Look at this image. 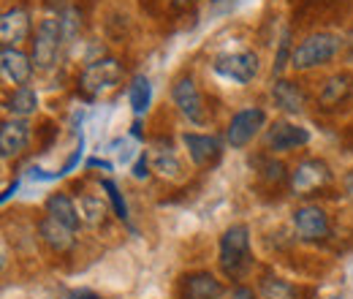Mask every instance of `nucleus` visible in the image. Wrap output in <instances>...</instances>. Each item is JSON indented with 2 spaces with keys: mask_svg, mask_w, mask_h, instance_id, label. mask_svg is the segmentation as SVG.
<instances>
[{
  "mask_svg": "<svg viewBox=\"0 0 353 299\" xmlns=\"http://www.w3.org/2000/svg\"><path fill=\"white\" fill-rule=\"evenodd\" d=\"M223 283L212 272H193L182 283V299H221Z\"/></svg>",
  "mask_w": 353,
  "mask_h": 299,
  "instance_id": "obj_16",
  "label": "nucleus"
},
{
  "mask_svg": "<svg viewBox=\"0 0 353 299\" xmlns=\"http://www.w3.org/2000/svg\"><path fill=\"white\" fill-rule=\"evenodd\" d=\"M101 191H106V199L112 202V207H114V215H117L120 220H128V204H125V199H123L120 188H117L112 180H103V182H101Z\"/></svg>",
  "mask_w": 353,
  "mask_h": 299,
  "instance_id": "obj_23",
  "label": "nucleus"
},
{
  "mask_svg": "<svg viewBox=\"0 0 353 299\" xmlns=\"http://www.w3.org/2000/svg\"><path fill=\"white\" fill-rule=\"evenodd\" d=\"M250 267V229L236 223L221 237V269L225 278H242Z\"/></svg>",
  "mask_w": 353,
  "mask_h": 299,
  "instance_id": "obj_1",
  "label": "nucleus"
},
{
  "mask_svg": "<svg viewBox=\"0 0 353 299\" xmlns=\"http://www.w3.org/2000/svg\"><path fill=\"white\" fill-rule=\"evenodd\" d=\"M36 106H39V95H36V90L28 85L17 87L11 95H8V101H6V109L14 115V117H30L33 112H36Z\"/></svg>",
  "mask_w": 353,
  "mask_h": 299,
  "instance_id": "obj_20",
  "label": "nucleus"
},
{
  "mask_svg": "<svg viewBox=\"0 0 353 299\" xmlns=\"http://www.w3.org/2000/svg\"><path fill=\"white\" fill-rule=\"evenodd\" d=\"M0 68H3V77H6L11 85L22 87L30 82L33 57L25 55V52L17 49V46H3V52H0Z\"/></svg>",
  "mask_w": 353,
  "mask_h": 299,
  "instance_id": "obj_13",
  "label": "nucleus"
},
{
  "mask_svg": "<svg viewBox=\"0 0 353 299\" xmlns=\"http://www.w3.org/2000/svg\"><path fill=\"white\" fill-rule=\"evenodd\" d=\"M212 71L223 77V79H231V82H239V85H248L256 79L259 74V57L253 52H231V55H218L215 63H212Z\"/></svg>",
  "mask_w": 353,
  "mask_h": 299,
  "instance_id": "obj_6",
  "label": "nucleus"
},
{
  "mask_svg": "<svg viewBox=\"0 0 353 299\" xmlns=\"http://www.w3.org/2000/svg\"><path fill=\"white\" fill-rule=\"evenodd\" d=\"M28 36H30V14L25 8H8L0 19L3 46H19Z\"/></svg>",
  "mask_w": 353,
  "mask_h": 299,
  "instance_id": "obj_14",
  "label": "nucleus"
},
{
  "mask_svg": "<svg viewBox=\"0 0 353 299\" xmlns=\"http://www.w3.org/2000/svg\"><path fill=\"white\" fill-rule=\"evenodd\" d=\"M291 55H294V49H291V33L285 30L283 39H280V46H277V57H274V77L283 74L285 63H291Z\"/></svg>",
  "mask_w": 353,
  "mask_h": 299,
  "instance_id": "obj_25",
  "label": "nucleus"
},
{
  "mask_svg": "<svg viewBox=\"0 0 353 299\" xmlns=\"http://www.w3.org/2000/svg\"><path fill=\"white\" fill-rule=\"evenodd\" d=\"M176 3H190V0H176Z\"/></svg>",
  "mask_w": 353,
  "mask_h": 299,
  "instance_id": "obj_36",
  "label": "nucleus"
},
{
  "mask_svg": "<svg viewBox=\"0 0 353 299\" xmlns=\"http://www.w3.org/2000/svg\"><path fill=\"white\" fill-rule=\"evenodd\" d=\"M353 90V79L348 74H334V77H329L323 87H321V93H318V104L323 106V109H334V106H340L348 95H351Z\"/></svg>",
  "mask_w": 353,
  "mask_h": 299,
  "instance_id": "obj_19",
  "label": "nucleus"
},
{
  "mask_svg": "<svg viewBox=\"0 0 353 299\" xmlns=\"http://www.w3.org/2000/svg\"><path fill=\"white\" fill-rule=\"evenodd\" d=\"M17 188H19V182H17V180H14V185H8V188H6V193H3V204H6V202H8V199H11V193H14V191H17Z\"/></svg>",
  "mask_w": 353,
  "mask_h": 299,
  "instance_id": "obj_33",
  "label": "nucleus"
},
{
  "mask_svg": "<svg viewBox=\"0 0 353 299\" xmlns=\"http://www.w3.org/2000/svg\"><path fill=\"white\" fill-rule=\"evenodd\" d=\"M63 44H65V39H63L60 17L41 19V25H39V28H36V33H33V49H30V57H33L36 68L49 71V68L57 63Z\"/></svg>",
  "mask_w": 353,
  "mask_h": 299,
  "instance_id": "obj_4",
  "label": "nucleus"
},
{
  "mask_svg": "<svg viewBox=\"0 0 353 299\" xmlns=\"http://www.w3.org/2000/svg\"><path fill=\"white\" fill-rule=\"evenodd\" d=\"M30 123L22 117H11L0 126V153L3 158H17L28 144H30Z\"/></svg>",
  "mask_w": 353,
  "mask_h": 299,
  "instance_id": "obj_12",
  "label": "nucleus"
},
{
  "mask_svg": "<svg viewBox=\"0 0 353 299\" xmlns=\"http://www.w3.org/2000/svg\"><path fill=\"white\" fill-rule=\"evenodd\" d=\"M152 161H155V171H161V174H176L179 171V161H176L172 153H155L152 155Z\"/></svg>",
  "mask_w": 353,
  "mask_h": 299,
  "instance_id": "obj_26",
  "label": "nucleus"
},
{
  "mask_svg": "<svg viewBox=\"0 0 353 299\" xmlns=\"http://www.w3.org/2000/svg\"><path fill=\"white\" fill-rule=\"evenodd\" d=\"M329 182H332V171H329V166L323 161H318V158L302 161L296 169L291 171V180H288V185H291V191L296 196H310V193L326 188Z\"/></svg>",
  "mask_w": 353,
  "mask_h": 299,
  "instance_id": "obj_8",
  "label": "nucleus"
},
{
  "mask_svg": "<svg viewBox=\"0 0 353 299\" xmlns=\"http://www.w3.org/2000/svg\"><path fill=\"white\" fill-rule=\"evenodd\" d=\"M266 126V112L261 106H248V109H242V112H236L234 117H231V123H228V128H225V142L231 144V147H245V144H250L261 128Z\"/></svg>",
  "mask_w": 353,
  "mask_h": 299,
  "instance_id": "obj_5",
  "label": "nucleus"
},
{
  "mask_svg": "<svg viewBox=\"0 0 353 299\" xmlns=\"http://www.w3.org/2000/svg\"><path fill=\"white\" fill-rule=\"evenodd\" d=\"M261 291H264L266 299H294V289L280 278H264Z\"/></svg>",
  "mask_w": 353,
  "mask_h": 299,
  "instance_id": "obj_24",
  "label": "nucleus"
},
{
  "mask_svg": "<svg viewBox=\"0 0 353 299\" xmlns=\"http://www.w3.org/2000/svg\"><path fill=\"white\" fill-rule=\"evenodd\" d=\"M340 36L334 33H315L307 36L299 46H294V55H291V66L296 71H310V68H318V66H326L334 60V55L340 52Z\"/></svg>",
  "mask_w": 353,
  "mask_h": 299,
  "instance_id": "obj_2",
  "label": "nucleus"
},
{
  "mask_svg": "<svg viewBox=\"0 0 353 299\" xmlns=\"http://www.w3.org/2000/svg\"><path fill=\"white\" fill-rule=\"evenodd\" d=\"M291 223H294V231L299 234V240H305V242H323L332 234L329 215L323 213L321 207H315V204L296 207L294 215H291Z\"/></svg>",
  "mask_w": 353,
  "mask_h": 299,
  "instance_id": "obj_7",
  "label": "nucleus"
},
{
  "mask_svg": "<svg viewBox=\"0 0 353 299\" xmlns=\"http://www.w3.org/2000/svg\"><path fill=\"white\" fill-rule=\"evenodd\" d=\"M44 210L49 218H54V220H60L63 226H68V229H79V223H82V218H79V207H77V202L71 199V196H65V193H52L49 199H46Z\"/></svg>",
  "mask_w": 353,
  "mask_h": 299,
  "instance_id": "obj_18",
  "label": "nucleus"
},
{
  "mask_svg": "<svg viewBox=\"0 0 353 299\" xmlns=\"http://www.w3.org/2000/svg\"><path fill=\"white\" fill-rule=\"evenodd\" d=\"M172 98H174V106L179 109L182 117H188V120L196 123V126H204V123H207L201 93H199V87H196V82H193L190 77L176 79L174 87H172Z\"/></svg>",
  "mask_w": 353,
  "mask_h": 299,
  "instance_id": "obj_9",
  "label": "nucleus"
},
{
  "mask_svg": "<svg viewBox=\"0 0 353 299\" xmlns=\"http://www.w3.org/2000/svg\"><path fill=\"white\" fill-rule=\"evenodd\" d=\"M79 218H82V223H88V226H101L103 220H106V215H109V204H106V199L103 196H98V193H85L82 199H79Z\"/></svg>",
  "mask_w": 353,
  "mask_h": 299,
  "instance_id": "obj_21",
  "label": "nucleus"
},
{
  "mask_svg": "<svg viewBox=\"0 0 353 299\" xmlns=\"http://www.w3.org/2000/svg\"><path fill=\"white\" fill-rule=\"evenodd\" d=\"M231 299H259L250 289H234L231 291Z\"/></svg>",
  "mask_w": 353,
  "mask_h": 299,
  "instance_id": "obj_30",
  "label": "nucleus"
},
{
  "mask_svg": "<svg viewBox=\"0 0 353 299\" xmlns=\"http://www.w3.org/2000/svg\"><path fill=\"white\" fill-rule=\"evenodd\" d=\"M71 299H98V297H92V294H71Z\"/></svg>",
  "mask_w": 353,
  "mask_h": 299,
  "instance_id": "obj_35",
  "label": "nucleus"
},
{
  "mask_svg": "<svg viewBox=\"0 0 353 299\" xmlns=\"http://www.w3.org/2000/svg\"><path fill=\"white\" fill-rule=\"evenodd\" d=\"M82 155H85V136H82V139H79V147H77V150H74V153H71V158H68V161H65V166H63V169L57 171V174H60V177H63V174H68V171H74V166H77V164H79V161H82Z\"/></svg>",
  "mask_w": 353,
  "mask_h": 299,
  "instance_id": "obj_28",
  "label": "nucleus"
},
{
  "mask_svg": "<svg viewBox=\"0 0 353 299\" xmlns=\"http://www.w3.org/2000/svg\"><path fill=\"white\" fill-rule=\"evenodd\" d=\"M123 82V66L114 60V57H101V60H92L82 68L79 74V87L82 93L90 98H101L112 90H117V85Z\"/></svg>",
  "mask_w": 353,
  "mask_h": 299,
  "instance_id": "obj_3",
  "label": "nucleus"
},
{
  "mask_svg": "<svg viewBox=\"0 0 353 299\" xmlns=\"http://www.w3.org/2000/svg\"><path fill=\"white\" fill-rule=\"evenodd\" d=\"M345 52H348V63H353V30L348 33V39H345Z\"/></svg>",
  "mask_w": 353,
  "mask_h": 299,
  "instance_id": "obj_32",
  "label": "nucleus"
},
{
  "mask_svg": "<svg viewBox=\"0 0 353 299\" xmlns=\"http://www.w3.org/2000/svg\"><path fill=\"white\" fill-rule=\"evenodd\" d=\"M182 144L188 147V155L196 166H215L223 155V144L212 133H182Z\"/></svg>",
  "mask_w": 353,
  "mask_h": 299,
  "instance_id": "obj_11",
  "label": "nucleus"
},
{
  "mask_svg": "<svg viewBox=\"0 0 353 299\" xmlns=\"http://www.w3.org/2000/svg\"><path fill=\"white\" fill-rule=\"evenodd\" d=\"M39 234H41V240L49 245V251H54V253H68L77 245V237H74L77 231L68 229V226H63L60 220H54L49 215L39 223Z\"/></svg>",
  "mask_w": 353,
  "mask_h": 299,
  "instance_id": "obj_15",
  "label": "nucleus"
},
{
  "mask_svg": "<svg viewBox=\"0 0 353 299\" xmlns=\"http://www.w3.org/2000/svg\"><path fill=\"white\" fill-rule=\"evenodd\" d=\"M310 142V131L296 123H274L264 133V147L272 153H291Z\"/></svg>",
  "mask_w": 353,
  "mask_h": 299,
  "instance_id": "obj_10",
  "label": "nucleus"
},
{
  "mask_svg": "<svg viewBox=\"0 0 353 299\" xmlns=\"http://www.w3.org/2000/svg\"><path fill=\"white\" fill-rule=\"evenodd\" d=\"M272 98L280 109L291 112V115H299L305 106H307V95L305 90L296 85V82H288V79H277L272 85Z\"/></svg>",
  "mask_w": 353,
  "mask_h": 299,
  "instance_id": "obj_17",
  "label": "nucleus"
},
{
  "mask_svg": "<svg viewBox=\"0 0 353 299\" xmlns=\"http://www.w3.org/2000/svg\"><path fill=\"white\" fill-rule=\"evenodd\" d=\"M128 98H131V106H133V115L141 117L147 109H150V101H152V85L147 77H133L131 90H128Z\"/></svg>",
  "mask_w": 353,
  "mask_h": 299,
  "instance_id": "obj_22",
  "label": "nucleus"
},
{
  "mask_svg": "<svg viewBox=\"0 0 353 299\" xmlns=\"http://www.w3.org/2000/svg\"><path fill=\"white\" fill-rule=\"evenodd\" d=\"M88 166H92V169H98V166H101V169H112V164H109V161H101V158H90L88 161Z\"/></svg>",
  "mask_w": 353,
  "mask_h": 299,
  "instance_id": "obj_31",
  "label": "nucleus"
},
{
  "mask_svg": "<svg viewBox=\"0 0 353 299\" xmlns=\"http://www.w3.org/2000/svg\"><path fill=\"white\" fill-rule=\"evenodd\" d=\"M133 177L136 180H147L150 177V155H139V161L133 166Z\"/></svg>",
  "mask_w": 353,
  "mask_h": 299,
  "instance_id": "obj_29",
  "label": "nucleus"
},
{
  "mask_svg": "<svg viewBox=\"0 0 353 299\" xmlns=\"http://www.w3.org/2000/svg\"><path fill=\"white\" fill-rule=\"evenodd\" d=\"M264 177L266 180H274V182H283V180H285V169H283V164H280V161H266Z\"/></svg>",
  "mask_w": 353,
  "mask_h": 299,
  "instance_id": "obj_27",
  "label": "nucleus"
},
{
  "mask_svg": "<svg viewBox=\"0 0 353 299\" xmlns=\"http://www.w3.org/2000/svg\"><path fill=\"white\" fill-rule=\"evenodd\" d=\"M345 193H348V196L353 199V171L348 174V177H345Z\"/></svg>",
  "mask_w": 353,
  "mask_h": 299,
  "instance_id": "obj_34",
  "label": "nucleus"
}]
</instances>
